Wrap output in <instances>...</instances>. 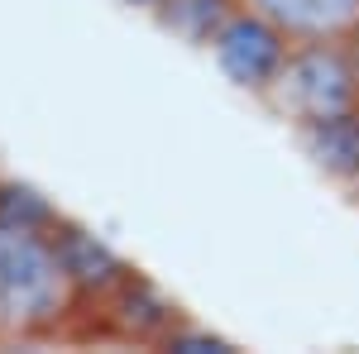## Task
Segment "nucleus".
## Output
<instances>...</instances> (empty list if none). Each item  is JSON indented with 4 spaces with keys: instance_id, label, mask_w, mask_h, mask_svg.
Returning <instances> with one entry per match:
<instances>
[{
    "instance_id": "obj_3",
    "label": "nucleus",
    "mask_w": 359,
    "mask_h": 354,
    "mask_svg": "<svg viewBox=\"0 0 359 354\" xmlns=\"http://www.w3.org/2000/svg\"><path fill=\"white\" fill-rule=\"evenodd\" d=\"M287 48H292V39L240 0V5L230 10V20L216 29V39L206 43V57L216 62V72H221L235 91H245L249 101H259V96L269 91V82L278 77Z\"/></svg>"
},
{
    "instance_id": "obj_1",
    "label": "nucleus",
    "mask_w": 359,
    "mask_h": 354,
    "mask_svg": "<svg viewBox=\"0 0 359 354\" xmlns=\"http://www.w3.org/2000/svg\"><path fill=\"white\" fill-rule=\"evenodd\" d=\"M86 297V282L62 220L29 187H0V340H39L62 330Z\"/></svg>"
},
{
    "instance_id": "obj_2",
    "label": "nucleus",
    "mask_w": 359,
    "mask_h": 354,
    "mask_svg": "<svg viewBox=\"0 0 359 354\" xmlns=\"http://www.w3.org/2000/svg\"><path fill=\"white\" fill-rule=\"evenodd\" d=\"M259 106L273 115L287 135H302L316 125H331L345 115H359V72L350 39H316L292 43L278 77L259 96Z\"/></svg>"
},
{
    "instance_id": "obj_10",
    "label": "nucleus",
    "mask_w": 359,
    "mask_h": 354,
    "mask_svg": "<svg viewBox=\"0 0 359 354\" xmlns=\"http://www.w3.org/2000/svg\"><path fill=\"white\" fill-rule=\"evenodd\" d=\"M5 182H10V177H5V163H0V187H5Z\"/></svg>"
},
{
    "instance_id": "obj_5",
    "label": "nucleus",
    "mask_w": 359,
    "mask_h": 354,
    "mask_svg": "<svg viewBox=\"0 0 359 354\" xmlns=\"http://www.w3.org/2000/svg\"><path fill=\"white\" fill-rule=\"evenodd\" d=\"M297 149L306 154V163L316 168L321 177H331L335 187L345 191L359 172V115H345V120H331V125H316V130H302Z\"/></svg>"
},
{
    "instance_id": "obj_9",
    "label": "nucleus",
    "mask_w": 359,
    "mask_h": 354,
    "mask_svg": "<svg viewBox=\"0 0 359 354\" xmlns=\"http://www.w3.org/2000/svg\"><path fill=\"white\" fill-rule=\"evenodd\" d=\"M350 53H355V72H359V29H355V39H350Z\"/></svg>"
},
{
    "instance_id": "obj_4",
    "label": "nucleus",
    "mask_w": 359,
    "mask_h": 354,
    "mask_svg": "<svg viewBox=\"0 0 359 354\" xmlns=\"http://www.w3.org/2000/svg\"><path fill=\"white\" fill-rule=\"evenodd\" d=\"M245 5L278 25L292 43L355 39L359 29V0H245Z\"/></svg>"
},
{
    "instance_id": "obj_7",
    "label": "nucleus",
    "mask_w": 359,
    "mask_h": 354,
    "mask_svg": "<svg viewBox=\"0 0 359 354\" xmlns=\"http://www.w3.org/2000/svg\"><path fill=\"white\" fill-rule=\"evenodd\" d=\"M120 5H125V10H135V15H144V20H149V15H154V10H158L163 0H120Z\"/></svg>"
},
{
    "instance_id": "obj_6",
    "label": "nucleus",
    "mask_w": 359,
    "mask_h": 354,
    "mask_svg": "<svg viewBox=\"0 0 359 354\" xmlns=\"http://www.w3.org/2000/svg\"><path fill=\"white\" fill-rule=\"evenodd\" d=\"M235 5H240V0H163L149 20L163 29V34H172L177 43L206 53V43L216 39V29L230 20Z\"/></svg>"
},
{
    "instance_id": "obj_8",
    "label": "nucleus",
    "mask_w": 359,
    "mask_h": 354,
    "mask_svg": "<svg viewBox=\"0 0 359 354\" xmlns=\"http://www.w3.org/2000/svg\"><path fill=\"white\" fill-rule=\"evenodd\" d=\"M345 196H350V201H355V206H359V172H355V182L345 187Z\"/></svg>"
}]
</instances>
